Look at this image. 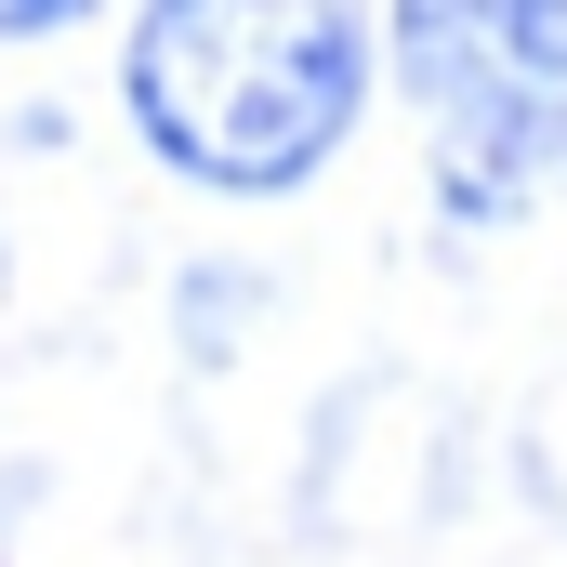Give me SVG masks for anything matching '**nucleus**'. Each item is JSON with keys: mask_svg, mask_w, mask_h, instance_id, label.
Returning <instances> with one entry per match:
<instances>
[{"mask_svg": "<svg viewBox=\"0 0 567 567\" xmlns=\"http://www.w3.org/2000/svg\"><path fill=\"white\" fill-rule=\"evenodd\" d=\"M396 80L435 120L449 212H528L567 185V0H396Z\"/></svg>", "mask_w": 567, "mask_h": 567, "instance_id": "2", "label": "nucleus"}, {"mask_svg": "<svg viewBox=\"0 0 567 567\" xmlns=\"http://www.w3.org/2000/svg\"><path fill=\"white\" fill-rule=\"evenodd\" d=\"M370 106V13L357 0H145L133 120L172 172L225 198L303 185Z\"/></svg>", "mask_w": 567, "mask_h": 567, "instance_id": "1", "label": "nucleus"}, {"mask_svg": "<svg viewBox=\"0 0 567 567\" xmlns=\"http://www.w3.org/2000/svg\"><path fill=\"white\" fill-rule=\"evenodd\" d=\"M66 13H93V0H0V40H40V27H66Z\"/></svg>", "mask_w": 567, "mask_h": 567, "instance_id": "3", "label": "nucleus"}]
</instances>
